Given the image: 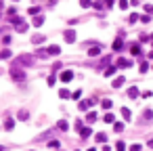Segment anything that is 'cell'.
Returning a JSON list of instances; mask_svg holds the SVG:
<instances>
[{"label": "cell", "mask_w": 153, "mask_h": 151, "mask_svg": "<svg viewBox=\"0 0 153 151\" xmlns=\"http://www.w3.org/2000/svg\"><path fill=\"white\" fill-rule=\"evenodd\" d=\"M10 78L17 80V82H25V72L19 65H13V67H10Z\"/></svg>", "instance_id": "obj_1"}, {"label": "cell", "mask_w": 153, "mask_h": 151, "mask_svg": "<svg viewBox=\"0 0 153 151\" xmlns=\"http://www.w3.org/2000/svg\"><path fill=\"white\" fill-rule=\"evenodd\" d=\"M36 59L31 55H19L17 59H15V65H34Z\"/></svg>", "instance_id": "obj_2"}, {"label": "cell", "mask_w": 153, "mask_h": 151, "mask_svg": "<svg viewBox=\"0 0 153 151\" xmlns=\"http://www.w3.org/2000/svg\"><path fill=\"white\" fill-rule=\"evenodd\" d=\"M63 38H65L67 44H73V42H76V32H73V30H67L65 34H63Z\"/></svg>", "instance_id": "obj_3"}, {"label": "cell", "mask_w": 153, "mask_h": 151, "mask_svg": "<svg viewBox=\"0 0 153 151\" xmlns=\"http://www.w3.org/2000/svg\"><path fill=\"white\" fill-rule=\"evenodd\" d=\"M94 103H97L94 99H90V101H80V105H78V107H80V111H88Z\"/></svg>", "instance_id": "obj_4"}, {"label": "cell", "mask_w": 153, "mask_h": 151, "mask_svg": "<svg viewBox=\"0 0 153 151\" xmlns=\"http://www.w3.org/2000/svg\"><path fill=\"white\" fill-rule=\"evenodd\" d=\"M71 80H73V72H71V69L61 72V82H71Z\"/></svg>", "instance_id": "obj_5"}, {"label": "cell", "mask_w": 153, "mask_h": 151, "mask_svg": "<svg viewBox=\"0 0 153 151\" xmlns=\"http://www.w3.org/2000/svg\"><path fill=\"white\" fill-rule=\"evenodd\" d=\"M120 113H122V118H124L126 122H130V120H132V111H130L128 107H122V109H120Z\"/></svg>", "instance_id": "obj_6"}, {"label": "cell", "mask_w": 153, "mask_h": 151, "mask_svg": "<svg viewBox=\"0 0 153 151\" xmlns=\"http://www.w3.org/2000/svg\"><path fill=\"white\" fill-rule=\"evenodd\" d=\"M46 53H48L50 57H57V55H59V53H61V48L57 46V44H50L48 48H46Z\"/></svg>", "instance_id": "obj_7"}, {"label": "cell", "mask_w": 153, "mask_h": 151, "mask_svg": "<svg viewBox=\"0 0 153 151\" xmlns=\"http://www.w3.org/2000/svg\"><path fill=\"white\" fill-rule=\"evenodd\" d=\"M44 40H46V36H44V34H36V36H31V44H42Z\"/></svg>", "instance_id": "obj_8"}, {"label": "cell", "mask_w": 153, "mask_h": 151, "mask_svg": "<svg viewBox=\"0 0 153 151\" xmlns=\"http://www.w3.org/2000/svg\"><path fill=\"white\" fill-rule=\"evenodd\" d=\"M130 53H132L134 57H139V55H141V44H139V42H134V44H130Z\"/></svg>", "instance_id": "obj_9"}, {"label": "cell", "mask_w": 153, "mask_h": 151, "mask_svg": "<svg viewBox=\"0 0 153 151\" xmlns=\"http://www.w3.org/2000/svg\"><path fill=\"white\" fill-rule=\"evenodd\" d=\"M118 67H132L130 59H118Z\"/></svg>", "instance_id": "obj_10"}, {"label": "cell", "mask_w": 153, "mask_h": 151, "mask_svg": "<svg viewBox=\"0 0 153 151\" xmlns=\"http://www.w3.org/2000/svg\"><path fill=\"white\" fill-rule=\"evenodd\" d=\"M111 48H113V51H120V48H122V34H120V36H118V38H115V40H113Z\"/></svg>", "instance_id": "obj_11"}, {"label": "cell", "mask_w": 153, "mask_h": 151, "mask_svg": "<svg viewBox=\"0 0 153 151\" xmlns=\"http://www.w3.org/2000/svg\"><path fill=\"white\" fill-rule=\"evenodd\" d=\"M124 82H126V80L122 78V76H120V78H115V80H113V84H111V86H113V88H122Z\"/></svg>", "instance_id": "obj_12"}, {"label": "cell", "mask_w": 153, "mask_h": 151, "mask_svg": "<svg viewBox=\"0 0 153 151\" xmlns=\"http://www.w3.org/2000/svg\"><path fill=\"white\" fill-rule=\"evenodd\" d=\"M4 128H7V130H13L15 128V120L13 118H7V120H4Z\"/></svg>", "instance_id": "obj_13"}, {"label": "cell", "mask_w": 153, "mask_h": 151, "mask_svg": "<svg viewBox=\"0 0 153 151\" xmlns=\"http://www.w3.org/2000/svg\"><path fill=\"white\" fill-rule=\"evenodd\" d=\"M88 55H90V57H97V55H101V44H99V46H92L90 51H88Z\"/></svg>", "instance_id": "obj_14"}, {"label": "cell", "mask_w": 153, "mask_h": 151, "mask_svg": "<svg viewBox=\"0 0 153 151\" xmlns=\"http://www.w3.org/2000/svg\"><path fill=\"white\" fill-rule=\"evenodd\" d=\"M31 23H34V28H40V25L44 23V17H42V15H38V17H34V21H31Z\"/></svg>", "instance_id": "obj_15"}, {"label": "cell", "mask_w": 153, "mask_h": 151, "mask_svg": "<svg viewBox=\"0 0 153 151\" xmlns=\"http://www.w3.org/2000/svg\"><path fill=\"white\" fill-rule=\"evenodd\" d=\"M57 128H59V130H65V132H67V128H69V124H67L65 120H59V122H57Z\"/></svg>", "instance_id": "obj_16"}, {"label": "cell", "mask_w": 153, "mask_h": 151, "mask_svg": "<svg viewBox=\"0 0 153 151\" xmlns=\"http://www.w3.org/2000/svg\"><path fill=\"white\" fill-rule=\"evenodd\" d=\"M97 118H99V116H97L94 111H88V116H86V122H88V124H92V122H97Z\"/></svg>", "instance_id": "obj_17"}, {"label": "cell", "mask_w": 153, "mask_h": 151, "mask_svg": "<svg viewBox=\"0 0 153 151\" xmlns=\"http://www.w3.org/2000/svg\"><path fill=\"white\" fill-rule=\"evenodd\" d=\"M128 97H130V99H136V97H139V88H136V86L128 88Z\"/></svg>", "instance_id": "obj_18"}, {"label": "cell", "mask_w": 153, "mask_h": 151, "mask_svg": "<svg viewBox=\"0 0 153 151\" xmlns=\"http://www.w3.org/2000/svg\"><path fill=\"white\" fill-rule=\"evenodd\" d=\"M97 143H101V145H105V143H107V134L99 132V134H97Z\"/></svg>", "instance_id": "obj_19"}, {"label": "cell", "mask_w": 153, "mask_h": 151, "mask_svg": "<svg viewBox=\"0 0 153 151\" xmlns=\"http://www.w3.org/2000/svg\"><path fill=\"white\" fill-rule=\"evenodd\" d=\"M103 120L107 122V124H113V122H115V116H113V113H105V118H103Z\"/></svg>", "instance_id": "obj_20"}, {"label": "cell", "mask_w": 153, "mask_h": 151, "mask_svg": "<svg viewBox=\"0 0 153 151\" xmlns=\"http://www.w3.org/2000/svg\"><path fill=\"white\" fill-rule=\"evenodd\" d=\"M80 137H82V139H88V137H90V128H86V126H84L82 130H80Z\"/></svg>", "instance_id": "obj_21"}, {"label": "cell", "mask_w": 153, "mask_h": 151, "mask_svg": "<svg viewBox=\"0 0 153 151\" xmlns=\"http://www.w3.org/2000/svg\"><path fill=\"white\" fill-rule=\"evenodd\" d=\"M10 55H13V53H10L8 48H4V51H0V59H10Z\"/></svg>", "instance_id": "obj_22"}, {"label": "cell", "mask_w": 153, "mask_h": 151, "mask_svg": "<svg viewBox=\"0 0 153 151\" xmlns=\"http://www.w3.org/2000/svg\"><path fill=\"white\" fill-rule=\"evenodd\" d=\"M101 105H103V109H111V105H113V103H111V99H103V103H101Z\"/></svg>", "instance_id": "obj_23"}, {"label": "cell", "mask_w": 153, "mask_h": 151, "mask_svg": "<svg viewBox=\"0 0 153 151\" xmlns=\"http://www.w3.org/2000/svg\"><path fill=\"white\" fill-rule=\"evenodd\" d=\"M115 69H118L115 65H113V67H107V69H105V76H107V78H111V76L115 74Z\"/></svg>", "instance_id": "obj_24"}, {"label": "cell", "mask_w": 153, "mask_h": 151, "mask_svg": "<svg viewBox=\"0 0 153 151\" xmlns=\"http://www.w3.org/2000/svg\"><path fill=\"white\" fill-rule=\"evenodd\" d=\"M59 97H61V99H69V97H71V95H69V93H67V90H65V88H61V90H59Z\"/></svg>", "instance_id": "obj_25"}, {"label": "cell", "mask_w": 153, "mask_h": 151, "mask_svg": "<svg viewBox=\"0 0 153 151\" xmlns=\"http://www.w3.org/2000/svg\"><path fill=\"white\" fill-rule=\"evenodd\" d=\"M143 118H145V120H151V118H153V111H151V109H145V111H143Z\"/></svg>", "instance_id": "obj_26"}, {"label": "cell", "mask_w": 153, "mask_h": 151, "mask_svg": "<svg viewBox=\"0 0 153 151\" xmlns=\"http://www.w3.org/2000/svg\"><path fill=\"white\" fill-rule=\"evenodd\" d=\"M113 128H115L118 132H122V130H124V124H122V122H113Z\"/></svg>", "instance_id": "obj_27"}, {"label": "cell", "mask_w": 153, "mask_h": 151, "mask_svg": "<svg viewBox=\"0 0 153 151\" xmlns=\"http://www.w3.org/2000/svg\"><path fill=\"white\" fill-rule=\"evenodd\" d=\"M80 4H82V9H88V7H92V0H80Z\"/></svg>", "instance_id": "obj_28"}, {"label": "cell", "mask_w": 153, "mask_h": 151, "mask_svg": "<svg viewBox=\"0 0 153 151\" xmlns=\"http://www.w3.org/2000/svg\"><path fill=\"white\" fill-rule=\"evenodd\" d=\"M128 4H130V0H120V9H122V11L128 9Z\"/></svg>", "instance_id": "obj_29"}, {"label": "cell", "mask_w": 153, "mask_h": 151, "mask_svg": "<svg viewBox=\"0 0 153 151\" xmlns=\"http://www.w3.org/2000/svg\"><path fill=\"white\" fill-rule=\"evenodd\" d=\"M139 17H141V15L132 13V15H130V17H128V21H130V23H136V21H139Z\"/></svg>", "instance_id": "obj_30"}, {"label": "cell", "mask_w": 153, "mask_h": 151, "mask_svg": "<svg viewBox=\"0 0 153 151\" xmlns=\"http://www.w3.org/2000/svg\"><path fill=\"white\" fill-rule=\"evenodd\" d=\"M27 118H29V113H27V111H19V120H23V122H25Z\"/></svg>", "instance_id": "obj_31"}, {"label": "cell", "mask_w": 153, "mask_h": 151, "mask_svg": "<svg viewBox=\"0 0 153 151\" xmlns=\"http://www.w3.org/2000/svg\"><path fill=\"white\" fill-rule=\"evenodd\" d=\"M115 149H118V151H124V149H126V145H124L122 141H118V143H115Z\"/></svg>", "instance_id": "obj_32"}, {"label": "cell", "mask_w": 153, "mask_h": 151, "mask_svg": "<svg viewBox=\"0 0 153 151\" xmlns=\"http://www.w3.org/2000/svg\"><path fill=\"white\" fill-rule=\"evenodd\" d=\"M145 13L147 15H153V4H145Z\"/></svg>", "instance_id": "obj_33"}, {"label": "cell", "mask_w": 153, "mask_h": 151, "mask_svg": "<svg viewBox=\"0 0 153 151\" xmlns=\"http://www.w3.org/2000/svg\"><path fill=\"white\" fill-rule=\"evenodd\" d=\"M38 11H40L38 7H29V11H27V13H29V15H38Z\"/></svg>", "instance_id": "obj_34"}, {"label": "cell", "mask_w": 153, "mask_h": 151, "mask_svg": "<svg viewBox=\"0 0 153 151\" xmlns=\"http://www.w3.org/2000/svg\"><path fill=\"white\" fill-rule=\"evenodd\" d=\"M48 147H50V149H59V141H50Z\"/></svg>", "instance_id": "obj_35"}, {"label": "cell", "mask_w": 153, "mask_h": 151, "mask_svg": "<svg viewBox=\"0 0 153 151\" xmlns=\"http://www.w3.org/2000/svg\"><path fill=\"white\" fill-rule=\"evenodd\" d=\"M149 69V63H141V74H145Z\"/></svg>", "instance_id": "obj_36"}, {"label": "cell", "mask_w": 153, "mask_h": 151, "mask_svg": "<svg viewBox=\"0 0 153 151\" xmlns=\"http://www.w3.org/2000/svg\"><path fill=\"white\" fill-rule=\"evenodd\" d=\"M46 84H48V86H52V84H55V76H48V80H46Z\"/></svg>", "instance_id": "obj_37"}, {"label": "cell", "mask_w": 153, "mask_h": 151, "mask_svg": "<svg viewBox=\"0 0 153 151\" xmlns=\"http://www.w3.org/2000/svg\"><path fill=\"white\" fill-rule=\"evenodd\" d=\"M82 128H84V126H82V120H78V122H76V130H78V132H80V130H82Z\"/></svg>", "instance_id": "obj_38"}, {"label": "cell", "mask_w": 153, "mask_h": 151, "mask_svg": "<svg viewBox=\"0 0 153 151\" xmlns=\"http://www.w3.org/2000/svg\"><path fill=\"white\" fill-rule=\"evenodd\" d=\"M92 7H94V9H99V11H101V9L105 7V4H101V2H92Z\"/></svg>", "instance_id": "obj_39"}, {"label": "cell", "mask_w": 153, "mask_h": 151, "mask_svg": "<svg viewBox=\"0 0 153 151\" xmlns=\"http://www.w3.org/2000/svg\"><path fill=\"white\" fill-rule=\"evenodd\" d=\"M130 151H141V145H136V143H134L132 147H130Z\"/></svg>", "instance_id": "obj_40"}, {"label": "cell", "mask_w": 153, "mask_h": 151, "mask_svg": "<svg viewBox=\"0 0 153 151\" xmlns=\"http://www.w3.org/2000/svg\"><path fill=\"white\" fill-rule=\"evenodd\" d=\"M113 2H115V0H105V4H107V7H111Z\"/></svg>", "instance_id": "obj_41"}, {"label": "cell", "mask_w": 153, "mask_h": 151, "mask_svg": "<svg viewBox=\"0 0 153 151\" xmlns=\"http://www.w3.org/2000/svg\"><path fill=\"white\" fill-rule=\"evenodd\" d=\"M101 151H111V149H109L107 145H103V149H101Z\"/></svg>", "instance_id": "obj_42"}, {"label": "cell", "mask_w": 153, "mask_h": 151, "mask_svg": "<svg viewBox=\"0 0 153 151\" xmlns=\"http://www.w3.org/2000/svg\"><path fill=\"white\" fill-rule=\"evenodd\" d=\"M149 147H153V139H151V141H149Z\"/></svg>", "instance_id": "obj_43"}, {"label": "cell", "mask_w": 153, "mask_h": 151, "mask_svg": "<svg viewBox=\"0 0 153 151\" xmlns=\"http://www.w3.org/2000/svg\"><path fill=\"white\" fill-rule=\"evenodd\" d=\"M149 59H153V51H151V53H149Z\"/></svg>", "instance_id": "obj_44"}, {"label": "cell", "mask_w": 153, "mask_h": 151, "mask_svg": "<svg viewBox=\"0 0 153 151\" xmlns=\"http://www.w3.org/2000/svg\"><path fill=\"white\" fill-rule=\"evenodd\" d=\"M2 7H4V2H2V0H0V9H2Z\"/></svg>", "instance_id": "obj_45"}, {"label": "cell", "mask_w": 153, "mask_h": 151, "mask_svg": "<svg viewBox=\"0 0 153 151\" xmlns=\"http://www.w3.org/2000/svg\"><path fill=\"white\" fill-rule=\"evenodd\" d=\"M48 2H50V4H55V2H57V0H48Z\"/></svg>", "instance_id": "obj_46"}, {"label": "cell", "mask_w": 153, "mask_h": 151, "mask_svg": "<svg viewBox=\"0 0 153 151\" xmlns=\"http://www.w3.org/2000/svg\"><path fill=\"white\" fill-rule=\"evenodd\" d=\"M136 2H139V0H132V4H136Z\"/></svg>", "instance_id": "obj_47"}, {"label": "cell", "mask_w": 153, "mask_h": 151, "mask_svg": "<svg viewBox=\"0 0 153 151\" xmlns=\"http://www.w3.org/2000/svg\"><path fill=\"white\" fill-rule=\"evenodd\" d=\"M88 151H97V149H88Z\"/></svg>", "instance_id": "obj_48"}, {"label": "cell", "mask_w": 153, "mask_h": 151, "mask_svg": "<svg viewBox=\"0 0 153 151\" xmlns=\"http://www.w3.org/2000/svg\"><path fill=\"white\" fill-rule=\"evenodd\" d=\"M0 151H4V149H2V147H0Z\"/></svg>", "instance_id": "obj_49"}, {"label": "cell", "mask_w": 153, "mask_h": 151, "mask_svg": "<svg viewBox=\"0 0 153 151\" xmlns=\"http://www.w3.org/2000/svg\"><path fill=\"white\" fill-rule=\"evenodd\" d=\"M151 42H153V36H151Z\"/></svg>", "instance_id": "obj_50"}, {"label": "cell", "mask_w": 153, "mask_h": 151, "mask_svg": "<svg viewBox=\"0 0 153 151\" xmlns=\"http://www.w3.org/2000/svg\"><path fill=\"white\" fill-rule=\"evenodd\" d=\"M15 2H17V0H15Z\"/></svg>", "instance_id": "obj_51"}]
</instances>
